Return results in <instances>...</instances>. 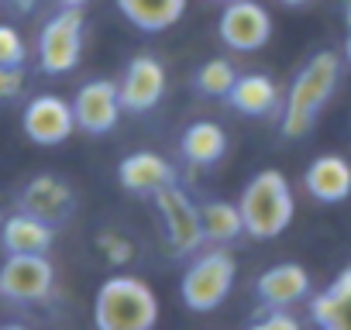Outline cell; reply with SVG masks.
<instances>
[{"label": "cell", "instance_id": "1", "mask_svg": "<svg viewBox=\"0 0 351 330\" xmlns=\"http://www.w3.org/2000/svg\"><path fill=\"white\" fill-rule=\"evenodd\" d=\"M341 79V59L334 52H317L303 69L300 76L293 79L289 93H286V103H282V117H279V127L286 138H303L310 134V127L317 124V114L324 110V103L330 100L334 86Z\"/></svg>", "mask_w": 351, "mask_h": 330}, {"label": "cell", "instance_id": "2", "mask_svg": "<svg viewBox=\"0 0 351 330\" xmlns=\"http://www.w3.org/2000/svg\"><path fill=\"white\" fill-rule=\"evenodd\" d=\"M97 330H155L158 299L148 282L134 275H110L93 299Z\"/></svg>", "mask_w": 351, "mask_h": 330}, {"label": "cell", "instance_id": "3", "mask_svg": "<svg viewBox=\"0 0 351 330\" xmlns=\"http://www.w3.org/2000/svg\"><path fill=\"white\" fill-rule=\"evenodd\" d=\"M241 217H245V234L258 238V241H272L279 238L289 220H293V190L289 179L279 169H262L248 179L245 193H241Z\"/></svg>", "mask_w": 351, "mask_h": 330}, {"label": "cell", "instance_id": "4", "mask_svg": "<svg viewBox=\"0 0 351 330\" xmlns=\"http://www.w3.org/2000/svg\"><path fill=\"white\" fill-rule=\"evenodd\" d=\"M234 275H238V262H234L221 244H214V251L200 255V258L190 262V268L183 272L180 296H183L186 309H193V313H210V309H217V306L231 296Z\"/></svg>", "mask_w": 351, "mask_h": 330}, {"label": "cell", "instance_id": "5", "mask_svg": "<svg viewBox=\"0 0 351 330\" xmlns=\"http://www.w3.org/2000/svg\"><path fill=\"white\" fill-rule=\"evenodd\" d=\"M83 8H62L52 14L38 35V69L45 76H66L83 55Z\"/></svg>", "mask_w": 351, "mask_h": 330}, {"label": "cell", "instance_id": "6", "mask_svg": "<svg viewBox=\"0 0 351 330\" xmlns=\"http://www.w3.org/2000/svg\"><path fill=\"white\" fill-rule=\"evenodd\" d=\"M155 207H158V217H162V227H165V241H169L176 258H186V255L200 251V244L207 241L204 217H200V207L190 200V193L180 183H169L165 190H158L155 193Z\"/></svg>", "mask_w": 351, "mask_h": 330}, {"label": "cell", "instance_id": "7", "mask_svg": "<svg viewBox=\"0 0 351 330\" xmlns=\"http://www.w3.org/2000/svg\"><path fill=\"white\" fill-rule=\"evenodd\" d=\"M56 285V268L45 255H8L0 265V299L42 303Z\"/></svg>", "mask_w": 351, "mask_h": 330}, {"label": "cell", "instance_id": "8", "mask_svg": "<svg viewBox=\"0 0 351 330\" xmlns=\"http://www.w3.org/2000/svg\"><path fill=\"white\" fill-rule=\"evenodd\" d=\"M21 131L32 144H42V148H56V144L69 141V134L76 131L73 103H66L56 93H42V97L28 100V107L21 114Z\"/></svg>", "mask_w": 351, "mask_h": 330}, {"label": "cell", "instance_id": "9", "mask_svg": "<svg viewBox=\"0 0 351 330\" xmlns=\"http://www.w3.org/2000/svg\"><path fill=\"white\" fill-rule=\"evenodd\" d=\"M221 42L234 52H258L272 38V18L255 0H231L217 21Z\"/></svg>", "mask_w": 351, "mask_h": 330}, {"label": "cell", "instance_id": "10", "mask_svg": "<svg viewBox=\"0 0 351 330\" xmlns=\"http://www.w3.org/2000/svg\"><path fill=\"white\" fill-rule=\"evenodd\" d=\"M121 86L114 79H90L80 86V93L73 97V114H76V127L83 134H107L117 127L121 120Z\"/></svg>", "mask_w": 351, "mask_h": 330}, {"label": "cell", "instance_id": "11", "mask_svg": "<svg viewBox=\"0 0 351 330\" xmlns=\"http://www.w3.org/2000/svg\"><path fill=\"white\" fill-rule=\"evenodd\" d=\"M117 86H121V107L128 114H148L165 97V69H162L158 59L138 55V59L128 62Z\"/></svg>", "mask_w": 351, "mask_h": 330}, {"label": "cell", "instance_id": "12", "mask_svg": "<svg viewBox=\"0 0 351 330\" xmlns=\"http://www.w3.org/2000/svg\"><path fill=\"white\" fill-rule=\"evenodd\" d=\"M73 207H76L73 186L59 176H35V179L25 183V190L18 196V210H25V214H32V217H38L52 227L69 220Z\"/></svg>", "mask_w": 351, "mask_h": 330}, {"label": "cell", "instance_id": "13", "mask_svg": "<svg viewBox=\"0 0 351 330\" xmlns=\"http://www.w3.org/2000/svg\"><path fill=\"white\" fill-rule=\"evenodd\" d=\"M117 179L134 196H155L158 190L176 183V173H172V165L155 151H131L117 165Z\"/></svg>", "mask_w": 351, "mask_h": 330}, {"label": "cell", "instance_id": "14", "mask_svg": "<svg viewBox=\"0 0 351 330\" xmlns=\"http://www.w3.org/2000/svg\"><path fill=\"white\" fill-rule=\"evenodd\" d=\"M310 292V275L303 265L296 262H282V265H272L258 275L255 282V296L262 306H276V309H286L293 303H300L303 296Z\"/></svg>", "mask_w": 351, "mask_h": 330}, {"label": "cell", "instance_id": "15", "mask_svg": "<svg viewBox=\"0 0 351 330\" xmlns=\"http://www.w3.org/2000/svg\"><path fill=\"white\" fill-rule=\"evenodd\" d=\"M306 193L317 203H341L351 196V165L341 155H320L306 165V176H303Z\"/></svg>", "mask_w": 351, "mask_h": 330}, {"label": "cell", "instance_id": "16", "mask_svg": "<svg viewBox=\"0 0 351 330\" xmlns=\"http://www.w3.org/2000/svg\"><path fill=\"white\" fill-rule=\"evenodd\" d=\"M52 241H56V227L25 210L11 214L0 224V248H4V255H49Z\"/></svg>", "mask_w": 351, "mask_h": 330}, {"label": "cell", "instance_id": "17", "mask_svg": "<svg viewBox=\"0 0 351 330\" xmlns=\"http://www.w3.org/2000/svg\"><path fill=\"white\" fill-rule=\"evenodd\" d=\"M310 316L320 330H351V265L310 299Z\"/></svg>", "mask_w": 351, "mask_h": 330}, {"label": "cell", "instance_id": "18", "mask_svg": "<svg viewBox=\"0 0 351 330\" xmlns=\"http://www.w3.org/2000/svg\"><path fill=\"white\" fill-rule=\"evenodd\" d=\"M228 100L245 117H276V110H279V86L269 76H262V73H248V76H238V83H234Z\"/></svg>", "mask_w": 351, "mask_h": 330}, {"label": "cell", "instance_id": "19", "mask_svg": "<svg viewBox=\"0 0 351 330\" xmlns=\"http://www.w3.org/2000/svg\"><path fill=\"white\" fill-rule=\"evenodd\" d=\"M180 151L190 165H197V169H207V165H217L228 151V134L221 124L214 120H197L183 131L180 138Z\"/></svg>", "mask_w": 351, "mask_h": 330}, {"label": "cell", "instance_id": "20", "mask_svg": "<svg viewBox=\"0 0 351 330\" xmlns=\"http://www.w3.org/2000/svg\"><path fill=\"white\" fill-rule=\"evenodd\" d=\"M117 11L138 31H165L183 18L186 0H117Z\"/></svg>", "mask_w": 351, "mask_h": 330}, {"label": "cell", "instance_id": "21", "mask_svg": "<svg viewBox=\"0 0 351 330\" xmlns=\"http://www.w3.org/2000/svg\"><path fill=\"white\" fill-rule=\"evenodd\" d=\"M200 217H204V234L210 244H231L234 238L245 234V217L238 203H224V200L204 203Z\"/></svg>", "mask_w": 351, "mask_h": 330}, {"label": "cell", "instance_id": "22", "mask_svg": "<svg viewBox=\"0 0 351 330\" xmlns=\"http://www.w3.org/2000/svg\"><path fill=\"white\" fill-rule=\"evenodd\" d=\"M234 83H238V69H234V62H228V59H210V62H204L200 69H197V90L204 93V97H231V90H234Z\"/></svg>", "mask_w": 351, "mask_h": 330}, {"label": "cell", "instance_id": "23", "mask_svg": "<svg viewBox=\"0 0 351 330\" xmlns=\"http://www.w3.org/2000/svg\"><path fill=\"white\" fill-rule=\"evenodd\" d=\"M25 55L28 49H25L21 31L11 25H0V66H25Z\"/></svg>", "mask_w": 351, "mask_h": 330}, {"label": "cell", "instance_id": "24", "mask_svg": "<svg viewBox=\"0 0 351 330\" xmlns=\"http://www.w3.org/2000/svg\"><path fill=\"white\" fill-rule=\"evenodd\" d=\"M97 248L107 255L110 265H128L131 255H134V244H131L128 238H121L117 231H104V234L97 238Z\"/></svg>", "mask_w": 351, "mask_h": 330}, {"label": "cell", "instance_id": "25", "mask_svg": "<svg viewBox=\"0 0 351 330\" xmlns=\"http://www.w3.org/2000/svg\"><path fill=\"white\" fill-rule=\"evenodd\" d=\"M248 330H303V327H300V320H296L293 313L276 309V306H262Z\"/></svg>", "mask_w": 351, "mask_h": 330}, {"label": "cell", "instance_id": "26", "mask_svg": "<svg viewBox=\"0 0 351 330\" xmlns=\"http://www.w3.org/2000/svg\"><path fill=\"white\" fill-rule=\"evenodd\" d=\"M25 90V66H0V103L18 100Z\"/></svg>", "mask_w": 351, "mask_h": 330}, {"label": "cell", "instance_id": "27", "mask_svg": "<svg viewBox=\"0 0 351 330\" xmlns=\"http://www.w3.org/2000/svg\"><path fill=\"white\" fill-rule=\"evenodd\" d=\"M8 4H11L14 11H21V14H28V11H35V4H38V0H8Z\"/></svg>", "mask_w": 351, "mask_h": 330}, {"label": "cell", "instance_id": "28", "mask_svg": "<svg viewBox=\"0 0 351 330\" xmlns=\"http://www.w3.org/2000/svg\"><path fill=\"white\" fill-rule=\"evenodd\" d=\"M62 8H83V4H90V0H59Z\"/></svg>", "mask_w": 351, "mask_h": 330}, {"label": "cell", "instance_id": "29", "mask_svg": "<svg viewBox=\"0 0 351 330\" xmlns=\"http://www.w3.org/2000/svg\"><path fill=\"white\" fill-rule=\"evenodd\" d=\"M282 4H286V8H306L310 0H282Z\"/></svg>", "mask_w": 351, "mask_h": 330}, {"label": "cell", "instance_id": "30", "mask_svg": "<svg viewBox=\"0 0 351 330\" xmlns=\"http://www.w3.org/2000/svg\"><path fill=\"white\" fill-rule=\"evenodd\" d=\"M344 59H348V66H351V31H348V42H344Z\"/></svg>", "mask_w": 351, "mask_h": 330}, {"label": "cell", "instance_id": "31", "mask_svg": "<svg viewBox=\"0 0 351 330\" xmlns=\"http://www.w3.org/2000/svg\"><path fill=\"white\" fill-rule=\"evenodd\" d=\"M0 330H28V327H25V323H4Z\"/></svg>", "mask_w": 351, "mask_h": 330}, {"label": "cell", "instance_id": "32", "mask_svg": "<svg viewBox=\"0 0 351 330\" xmlns=\"http://www.w3.org/2000/svg\"><path fill=\"white\" fill-rule=\"evenodd\" d=\"M344 14H348V25H351V0H348V8H344Z\"/></svg>", "mask_w": 351, "mask_h": 330}, {"label": "cell", "instance_id": "33", "mask_svg": "<svg viewBox=\"0 0 351 330\" xmlns=\"http://www.w3.org/2000/svg\"><path fill=\"white\" fill-rule=\"evenodd\" d=\"M210 4H231V0H210Z\"/></svg>", "mask_w": 351, "mask_h": 330}]
</instances>
